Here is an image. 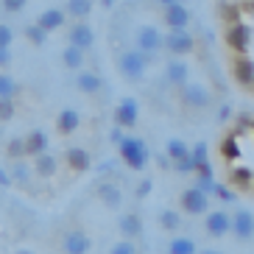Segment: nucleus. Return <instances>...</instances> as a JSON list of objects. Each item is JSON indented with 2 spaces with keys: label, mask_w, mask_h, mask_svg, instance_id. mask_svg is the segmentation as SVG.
Listing matches in <instances>:
<instances>
[{
  "label": "nucleus",
  "mask_w": 254,
  "mask_h": 254,
  "mask_svg": "<svg viewBox=\"0 0 254 254\" xmlns=\"http://www.w3.org/2000/svg\"><path fill=\"white\" fill-rule=\"evenodd\" d=\"M17 92H20L17 81L8 73H3V70H0V98H14Z\"/></svg>",
  "instance_id": "nucleus-29"
},
{
  "label": "nucleus",
  "mask_w": 254,
  "mask_h": 254,
  "mask_svg": "<svg viewBox=\"0 0 254 254\" xmlns=\"http://www.w3.org/2000/svg\"><path fill=\"white\" fill-rule=\"evenodd\" d=\"M8 157H11V159L25 157V151H23V137H14V140L8 142Z\"/></svg>",
  "instance_id": "nucleus-38"
},
{
  "label": "nucleus",
  "mask_w": 254,
  "mask_h": 254,
  "mask_svg": "<svg viewBox=\"0 0 254 254\" xmlns=\"http://www.w3.org/2000/svg\"><path fill=\"white\" fill-rule=\"evenodd\" d=\"M182 104L187 109H204L209 104V92L204 87H198V84H185L182 87Z\"/></svg>",
  "instance_id": "nucleus-9"
},
{
  "label": "nucleus",
  "mask_w": 254,
  "mask_h": 254,
  "mask_svg": "<svg viewBox=\"0 0 254 254\" xmlns=\"http://www.w3.org/2000/svg\"><path fill=\"white\" fill-rule=\"evenodd\" d=\"M162 20L171 25L173 31H179V28H185V25L190 23V11H187L182 3H173V6H165V17H162Z\"/></svg>",
  "instance_id": "nucleus-19"
},
{
  "label": "nucleus",
  "mask_w": 254,
  "mask_h": 254,
  "mask_svg": "<svg viewBox=\"0 0 254 254\" xmlns=\"http://www.w3.org/2000/svg\"><path fill=\"white\" fill-rule=\"evenodd\" d=\"M179 201H182V209H185L187 215H201V212L209 209V195L204 190H198V187H187Z\"/></svg>",
  "instance_id": "nucleus-5"
},
{
  "label": "nucleus",
  "mask_w": 254,
  "mask_h": 254,
  "mask_svg": "<svg viewBox=\"0 0 254 254\" xmlns=\"http://www.w3.org/2000/svg\"><path fill=\"white\" fill-rule=\"evenodd\" d=\"M11 179L28 182V179H31V165L23 162V159H14V168H11Z\"/></svg>",
  "instance_id": "nucleus-32"
},
{
  "label": "nucleus",
  "mask_w": 254,
  "mask_h": 254,
  "mask_svg": "<svg viewBox=\"0 0 254 254\" xmlns=\"http://www.w3.org/2000/svg\"><path fill=\"white\" fill-rule=\"evenodd\" d=\"M232 235L238 240H249L254 235V215L249 209H238L232 215Z\"/></svg>",
  "instance_id": "nucleus-10"
},
{
  "label": "nucleus",
  "mask_w": 254,
  "mask_h": 254,
  "mask_svg": "<svg viewBox=\"0 0 254 254\" xmlns=\"http://www.w3.org/2000/svg\"><path fill=\"white\" fill-rule=\"evenodd\" d=\"M11 42H14V31H11V25L0 23V45H3V48H11Z\"/></svg>",
  "instance_id": "nucleus-39"
},
{
  "label": "nucleus",
  "mask_w": 254,
  "mask_h": 254,
  "mask_svg": "<svg viewBox=\"0 0 254 254\" xmlns=\"http://www.w3.org/2000/svg\"><path fill=\"white\" fill-rule=\"evenodd\" d=\"M224 42L238 53V56H243V53H249V45H252V28H249L243 20H232L224 31Z\"/></svg>",
  "instance_id": "nucleus-2"
},
{
  "label": "nucleus",
  "mask_w": 254,
  "mask_h": 254,
  "mask_svg": "<svg viewBox=\"0 0 254 254\" xmlns=\"http://www.w3.org/2000/svg\"><path fill=\"white\" fill-rule=\"evenodd\" d=\"M67 45H75V48H81V51H90V48L95 45V31H92V25L73 23L70 31H67Z\"/></svg>",
  "instance_id": "nucleus-8"
},
{
  "label": "nucleus",
  "mask_w": 254,
  "mask_h": 254,
  "mask_svg": "<svg viewBox=\"0 0 254 254\" xmlns=\"http://www.w3.org/2000/svg\"><path fill=\"white\" fill-rule=\"evenodd\" d=\"M162 45H165V37L159 34V28H154V25H140L137 28V51H142L148 59Z\"/></svg>",
  "instance_id": "nucleus-4"
},
{
  "label": "nucleus",
  "mask_w": 254,
  "mask_h": 254,
  "mask_svg": "<svg viewBox=\"0 0 254 254\" xmlns=\"http://www.w3.org/2000/svg\"><path fill=\"white\" fill-rule=\"evenodd\" d=\"M168 159H171L173 165H182L190 159V148H187L182 140H171L168 142Z\"/></svg>",
  "instance_id": "nucleus-25"
},
{
  "label": "nucleus",
  "mask_w": 254,
  "mask_h": 254,
  "mask_svg": "<svg viewBox=\"0 0 254 254\" xmlns=\"http://www.w3.org/2000/svg\"><path fill=\"white\" fill-rule=\"evenodd\" d=\"M159 224H162L165 229H179L182 215L176 212V209H162V212H159Z\"/></svg>",
  "instance_id": "nucleus-30"
},
{
  "label": "nucleus",
  "mask_w": 254,
  "mask_h": 254,
  "mask_svg": "<svg viewBox=\"0 0 254 254\" xmlns=\"http://www.w3.org/2000/svg\"><path fill=\"white\" fill-rule=\"evenodd\" d=\"M165 45H168V51H173V53H190L193 51V37H190L185 28L171 31V34L165 37Z\"/></svg>",
  "instance_id": "nucleus-17"
},
{
  "label": "nucleus",
  "mask_w": 254,
  "mask_h": 254,
  "mask_svg": "<svg viewBox=\"0 0 254 254\" xmlns=\"http://www.w3.org/2000/svg\"><path fill=\"white\" fill-rule=\"evenodd\" d=\"M168 254H195V243L190 238H173Z\"/></svg>",
  "instance_id": "nucleus-27"
},
{
  "label": "nucleus",
  "mask_w": 254,
  "mask_h": 254,
  "mask_svg": "<svg viewBox=\"0 0 254 254\" xmlns=\"http://www.w3.org/2000/svg\"><path fill=\"white\" fill-rule=\"evenodd\" d=\"M232 73H235V78H238L243 87H254V62L249 59L246 53L232 62Z\"/></svg>",
  "instance_id": "nucleus-15"
},
{
  "label": "nucleus",
  "mask_w": 254,
  "mask_h": 254,
  "mask_svg": "<svg viewBox=\"0 0 254 254\" xmlns=\"http://www.w3.org/2000/svg\"><path fill=\"white\" fill-rule=\"evenodd\" d=\"M232 182L238 187H252L254 185V173L249 171V168H235L232 171Z\"/></svg>",
  "instance_id": "nucleus-31"
},
{
  "label": "nucleus",
  "mask_w": 254,
  "mask_h": 254,
  "mask_svg": "<svg viewBox=\"0 0 254 254\" xmlns=\"http://www.w3.org/2000/svg\"><path fill=\"white\" fill-rule=\"evenodd\" d=\"M148 193H151V182L145 179V182H142L140 187H137V195H148Z\"/></svg>",
  "instance_id": "nucleus-43"
},
{
  "label": "nucleus",
  "mask_w": 254,
  "mask_h": 254,
  "mask_svg": "<svg viewBox=\"0 0 254 254\" xmlns=\"http://www.w3.org/2000/svg\"><path fill=\"white\" fill-rule=\"evenodd\" d=\"M137 118H140V109H137V101H134V98H126V101H123L118 109H115V120H118L120 128L137 126Z\"/></svg>",
  "instance_id": "nucleus-13"
},
{
  "label": "nucleus",
  "mask_w": 254,
  "mask_h": 254,
  "mask_svg": "<svg viewBox=\"0 0 254 254\" xmlns=\"http://www.w3.org/2000/svg\"><path fill=\"white\" fill-rule=\"evenodd\" d=\"M120 148V159L131 168V171H142L148 165V145L140 140V137H123L118 142Z\"/></svg>",
  "instance_id": "nucleus-1"
},
{
  "label": "nucleus",
  "mask_w": 254,
  "mask_h": 254,
  "mask_svg": "<svg viewBox=\"0 0 254 254\" xmlns=\"http://www.w3.org/2000/svg\"><path fill=\"white\" fill-rule=\"evenodd\" d=\"M101 87H104V81H101V75L92 73V70H81L78 78H75V90L84 92V95H95V92H101Z\"/></svg>",
  "instance_id": "nucleus-18"
},
{
  "label": "nucleus",
  "mask_w": 254,
  "mask_h": 254,
  "mask_svg": "<svg viewBox=\"0 0 254 254\" xmlns=\"http://www.w3.org/2000/svg\"><path fill=\"white\" fill-rule=\"evenodd\" d=\"M14 254H37V252H34V249H17Z\"/></svg>",
  "instance_id": "nucleus-44"
},
{
  "label": "nucleus",
  "mask_w": 254,
  "mask_h": 254,
  "mask_svg": "<svg viewBox=\"0 0 254 254\" xmlns=\"http://www.w3.org/2000/svg\"><path fill=\"white\" fill-rule=\"evenodd\" d=\"M92 11V0H67L64 3V14L73 20H87V14Z\"/></svg>",
  "instance_id": "nucleus-23"
},
{
  "label": "nucleus",
  "mask_w": 254,
  "mask_h": 254,
  "mask_svg": "<svg viewBox=\"0 0 254 254\" xmlns=\"http://www.w3.org/2000/svg\"><path fill=\"white\" fill-rule=\"evenodd\" d=\"M34 171L42 176V179H51V176H56V171H59V162H56V157H51V154H39V157H34Z\"/></svg>",
  "instance_id": "nucleus-21"
},
{
  "label": "nucleus",
  "mask_w": 254,
  "mask_h": 254,
  "mask_svg": "<svg viewBox=\"0 0 254 254\" xmlns=\"http://www.w3.org/2000/svg\"><path fill=\"white\" fill-rule=\"evenodd\" d=\"M64 162H67V168L75 171V173H87L92 168V157H90V151L87 148H67Z\"/></svg>",
  "instance_id": "nucleus-14"
},
{
  "label": "nucleus",
  "mask_w": 254,
  "mask_h": 254,
  "mask_svg": "<svg viewBox=\"0 0 254 254\" xmlns=\"http://www.w3.org/2000/svg\"><path fill=\"white\" fill-rule=\"evenodd\" d=\"M109 254H137V246H134V240L123 238L120 243H115V246L109 249Z\"/></svg>",
  "instance_id": "nucleus-36"
},
{
  "label": "nucleus",
  "mask_w": 254,
  "mask_h": 254,
  "mask_svg": "<svg viewBox=\"0 0 254 254\" xmlns=\"http://www.w3.org/2000/svg\"><path fill=\"white\" fill-rule=\"evenodd\" d=\"M190 162H193L195 171L207 162V145H204V142H198V145H193V148H190Z\"/></svg>",
  "instance_id": "nucleus-33"
},
{
  "label": "nucleus",
  "mask_w": 254,
  "mask_h": 254,
  "mask_svg": "<svg viewBox=\"0 0 254 254\" xmlns=\"http://www.w3.org/2000/svg\"><path fill=\"white\" fill-rule=\"evenodd\" d=\"M162 6H173V3H179V0H159Z\"/></svg>",
  "instance_id": "nucleus-45"
},
{
  "label": "nucleus",
  "mask_w": 254,
  "mask_h": 254,
  "mask_svg": "<svg viewBox=\"0 0 254 254\" xmlns=\"http://www.w3.org/2000/svg\"><path fill=\"white\" fill-rule=\"evenodd\" d=\"M104 3H106V6H109V3H115V0H104Z\"/></svg>",
  "instance_id": "nucleus-47"
},
{
  "label": "nucleus",
  "mask_w": 254,
  "mask_h": 254,
  "mask_svg": "<svg viewBox=\"0 0 254 254\" xmlns=\"http://www.w3.org/2000/svg\"><path fill=\"white\" fill-rule=\"evenodd\" d=\"M84 53L81 48L75 45H64V51H62V62H64V67L67 70H81L84 67Z\"/></svg>",
  "instance_id": "nucleus-22"
},
{
  "label": "nucleus",
  "mask_w": 254,
  "mask_h": 254,
  "mask_svg": "<svg viewBox=\"0 0 254 254\" xmlns=\"http://www.w3.org/2000/svg\"><path fill=\"white\" fill-rule=\"evenodd\" d=\"M145 64H148V56H145L142 51H137V48L123 51L118 56V67H120V73L126 75L128 81H137V78L145 73Z\"/></svg>",
  "instance_id": "nucleus-3"
},
{
  "label": "nucleus",
  "mask_w": 254,
  "mask_h": 254,
  "mask_svg": "<svg viewBox=\"0 0 254 254\" xmlns=\"http://www.w3.org/2000/svg\"><path fill=\"white\" fill-rule=\"evenodd\" d=\"M25 39H28L31 45H45L48 42V31L45 28H39L37 23H31V25H25Z\"/></svg>",
  "instance_id": "nucleus-28"
},
{
  "label": "nucleus",
  "mask_w": 254,
  "mask_h": 254,
  "mask_svg": "<svg viewBox=\"0 0 254 254\" xmlns=\"http://www.w3.org/2000/svg\"><path fill=\"white\" fill-rule=\"evenodd\" d=\"M64 23H67L64 8H45V11L37 17V25H39V28H45L48 34H51V31H56V28H62Z\"/></svg>",
  "instance_id": "nucleus-16"
},
{
  "label": "nucleus",
  "mask_w": 254,
  "mask_h": 254,
  "mask_svg": "<svg viewBox=\"0 0 254 254\" xmlns=\"http://www.w3.org/2000/svg\"><path fill=\"white\" fill-rule=\"evenodd\" d=\"M140 218L137 215H123L120 218V232H123V238H128V240H134L137 235H140Z\"/></svg>",
  "instance_id": "nucleus-26"
},
{
  "label": "nucleus",
  "mask_w": 254,
  "mask_h": 254,
  "mask_svg": "<svg viewBox=\"0 0 254 254\" xmlns=\"http://www.w3.org/2000/svg\"><path fill=\"white\" fill-rule=\"evenodd\" d=\"M25 6H28V0H3V11L6 14H20Z\"/></svg>",
  "instance_id": "nucleus-37"
},
{
  "label": "nucleus",
  "mask_w": 254,
  "mask_h": 254,
  "mask_svg": "<svg viewBox=\"0 0 254 254\" xmlns=\"http://www.w3.org/2000/svg\"><path fill=\"white\" fill-rule=\"evenodd\" d=\"M165 75H168V81H171V84L185 87V84H187V64H185V62H171V64L165 67Z\"/></svg>",
  "instance_id": "nucleus-24"
},
{
  "label": "nucleus",
  "mask_w": 254,
  "mask_h": 254,
  "mask_svg": "<svg viewBox=\"0 0 254 254\" xmlns=\"http://www.w3.org/2000/svg\"><path fill=\"white\" fill-rule=\"evenodd\" d=\"M90 249H92V240L81 229H70L62 238V252L64 254H90Z\"/></svg>",
  "instance_id": "nucleus-6"
},
{
  "label": "nucleus",
  "mask_w": 254,
  "mask_h": 254,
  "mask_svg": "<svg viewBox=\"0 0 254 254\" xmlns=\"http://www.w3.org/2000/svg\"><path fill=\"white\" fill-rule=\"evenodd\" d=\"M11 64V48H3L0 45V70Z\"/></svg>",
  "instance_id": "nucleus-41"
},
{
  "label": "nucleus",
  "mask_w": 254,
  "mask_h": 254,
  "mask_svg": "<svg viewBox=\"0 0 254 254\" xmlns=\"http://www.w3.org/2000/svg\"><path fill=\"white\" fill-rule=\"evenodd\" d=\"M23 151L25 157H39V154H45L48 151V131H42V128H34V131H28V134L23 137Z\"/></svg>",
  "instance_id": "nucleus-11"
},
{
  "label": "nucleus",
  "mask_w": 254,
  "mask_h": 254,
  "mask_svg": "<svg viewBox=\"0 0 254 254\" xmlns=\"http://www.w3.org/2000/svg\"><path fill=\"white\" fill-rule=\"evenodd\" d=\"M204 229H207V235H209V238H224L226 232H232V215H229V212H224V209L207 212Z\"/></svg>",
  "instance_id": "nucleus-7"
},
{
  "label": "nucleus",
  "mask_w": 254,
  "mask_h": 254,
  "mask_svg": "<svg viewBox=\"0 0 254 254\" xmlns=\"http://www.w3.org/2000/svg\"><path fill=\"white\" fill-rule=\"evenodd\" d=\"M98 198L109 209H118L123 204V193H120V187H115V182H101L98 185Z\"/></svg>",
  "instance_id": "nucleus-20"
},
{
  "label": "nucleus",
  "mask_w": 254,
  "mask_h": 254,
  "mask_svg": "<svg viewBox=\"0 0 254 254\" xmlns=\"http://www.w3.org/2000/svg\"><path fill=\"white\" fill-rule=\"evenodd\" d=\"M78 126H81V112L73 109V106H64L59 112V118H56V131L67 137V134H75Z\"/></svg>",
  "instance_id": "nucleus-12"
},
{
  "label": "nucleus",
  "mask_w": 254,
  "mask_h": 254,
  "mask_svg": "<svg viewBox=\"0 0 254 254\" xmlns=\"http://www.w3.org/2000/svg\"><path fill=\"white\" fill-rule=\"evenodd\" d=\"M215 193L224 198V201H235V190H229V187H224V185H215Z\"/></svg>",
  "instance_id": "nucleus-40"
},
{
  "label": "nucleus",
  "mask_w": 254,
  "mask_h": 254,
  "mask_svg": "<svg viewBox=\"0 0 254 254\" xmlns=\"http://www.w3.org/2000/svg\"><path fill=\"white\" fill-rule=\"evenodd\" d=\"M14 118V98H0V123Z\"/></svg>",
  "instance_id": "nucleus-35"
},
{
  "label": "nucleus",
  "mask_w": 254,
  "mask_h": 254,
  "mask_svg": "<svg viewBox=\"0 0 254 254\" xmlns=\"http://www.w3.org/2000/svg\"><path fill=\"white\" fill-rule=\"evenodd\" d=\"M0 185H3V187H8V185H11V173H8V171H3V168H0Z\"/></svg>",
  "instance_id": "nucleus-42"
},
{
  "label": "nucleus",
  "mask_w": 254,
  "mask_h": 254,
  "mask_svg": "<svg viewBox=\"0 0 254 254\" xmlns=\"http://www.w3.org/2000/svg\"><path fill=\"white\" fill-rule=\"evenodd\" d=\"M204 254H221V252H215V249H207V252H204Z\"/></svg>",
  "instance_id": "nucleus-46"
},
{
  "label": "nucleus",
  "mask_w": 254,
  "mask_h": 254,
  "mask_svg": "<svg viewBox=\"0 0 254 254\" xmlns=\"http://www.w3.org/2000/svg\"><path fill=\"white\" fill-rule=\"evenodd\" d=\"M221 154H224V159H238L240 157L238 140H235V137H226V140L221 142Z\"/></svg>",
  "instance_id": "nucleus-34"
}]
</instances>
